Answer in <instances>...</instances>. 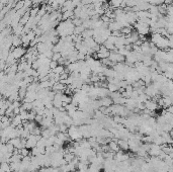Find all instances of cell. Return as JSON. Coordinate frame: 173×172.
<instances>
[{
  "instance_id": "18",
  "label": "cell",
  "mask_w": 173,
  "mask_h": 172,
  "mask_svg": "<svg viewBox=\"0 0 173 172\" xmlns=\"http://www.w3.org/2000/svg\"><path fill=\"white\" fill-rule=\"evenodd\" d=\"M167 111H168V112H170V113H172V115H173V105H172L171 106H169V107L167 108Z\"/></svg>"
},
{
  "instance_id": "16",
  "label": "cell",
  "mask_w": 173,
  "mask_h": 172,
  "mask_svg": "<svg viewBox=\"0 0 173 172\" xmlns=\"http://www.w3.org/2000/svg\"><path fill=\"white\" fill-rule=\"evenodd\" d=\"M61 58H62L61 53H54V55H53V57H52V60H53V61L58 62L60 59H61Z\"/></svg>"
},
{
  "instance_id": "3",
  "label": "cell",
  "mask_w": 173,
  "mask_h": 172,
  "mask_svg": "<svg viewBox=\"0 0 173 172\" xmlns=\"http://www.w3.org/2000/svg\"><path fill=\"white\" fill-rule=\"evenodd\" d=\"M148 153L151 157H159V155L162 153V147H161L160 145L152 143V144H151V148L148 151Z\"/></svg>"
},
{
  "instance_id": "1",
  "label": "cell",
  "mask_w": 173,
  "mask_h": 172,
  "mask_svg": "<svg viewBox=\"0 0 173 172\" xmlns=\"http://www.w3.org/2000/svg\"><path fill=\"white\" fill-rule=\"evenodd\" d=\"M68 135L72 141L79 142L80 140L83 139V134H82V132H81L80 128L77 127V126H74V125H72L71 127H69Z\"/></svg>"
},
{
  "instance_id": "5",
  "label": "cell",
  "mask_w": 173,
  "mask_h": 172,
  "mask_svg": "<svg viewBox=\"0 0 173 172\" xmlns=\"http://www.w3.org/2000/svg\"><path fill=\"white\" fill-rule=\"evenodd\" d=\"M145 105H146V108L149 110H151V111H155V110H157L158 108H159V105H158L157 100H155V99L146 101Z\"/></svg>"
},
{
  "instance_id": "2",
  "label": "cell",
  "mask_w": 173,
  "mask_h": 172,
  "mask_svg": "<svg viewBox=\"0 0 173 172\" xmlns=\"http://www.w3.org/2000/svg\"><path fill=\"white\" fill-rule=\"evenodd\" d=\"M135 28H136V31L139 33V35L142 36H147L149 33V31L151 30L150 25L148 23L144 22V21L138 20L135 25Z\"/></svg>"
},
{
  "instance_id": "13",
  "label": "cell",
  "mask_w": 173,
  "mask_h": 172,
  "mask_svg": "<svg viewBox=\"0 0 173 172\" xmlns=\"http://www.w3.org/2000/svg\"><path fill=\"white\" fill-rule=\"evenodd\" d=\"M54 73H56L58 75H61V74H63L65 71H66V68H65L64 66H62V65H58L57 68H55L54 70H52Z\"/></svg>"
},
{
  "instance_id": "12",
  "label": "cell",
  "mask_w": 173,
  "mask_h": 172,
  "mask_svg": "<svg viewBox=\"0 0 173 172\" xmlns=\"http://www.w3.org/2000/svg\"><path fill=\"white\" fill-rule=\"evenodd\" d=\"M119 148L122 150H129L130 149V145H129V141H126V140H119Z\"/></svg>"
},
{
  "instance_id": "9",
  "label": "cell",
  "mask_w": 173,
  "mask_h": 172,
  "mask_svg": "<svg viewBox=\"0 0 173 172\" xmlns=\"http://www.w3.org/2000/svg\"><path fill=\"white\" fill-rule=\"evenodd\" d=\"M82 38L83 40H87V38H93V36H94V30H91V28H87V30H85L82 33Z\"/></svg>"
},
{
  "instance_id": "17",
  "label": "cell",
  "mask_w": 173,
  "mask_h": 172,
  "mask_svg": "<svg viewBox=\"0 0 173 172\" xmlns=\"http://www.w3.org/2000/svg\"><path fill=\"white\" fill-rule=\"evenodd\" d=\"M58 65H59V64H58V62L53 61V60H52L51 63H50V69H51V70H54L55 68H57Z\"/></svg>"
},
{
  "instance_id": "14",
  "label": "cell",
  "mask_w": 173,
  "mask_h": 172,
  "mask_svg": "<svg viewBox=\"0 0 173 172\" xmlns=\"http://www.w3.org/2000/svg\"><path fill=\"white\" fill-rule=\"evenodd\" d=\"M132 26H129V28H122V30H121L122 36H125V37H128V36L131 35L132 33H133V30H132Z\"/></svg>"
},
{
  "instance_id": "4",
  "label": "cell",
  "mask_w": 173,
  "mask_h": 172,
  "mask_svg": "<svg viewBox=\"0 0 173 172\" xmlns=\"http://www.w3.org/2000/svg\"><path fill=\"white\" fill-rule=\"evenodd\" d=\"M26 52L28 51L25 50V48H23L22 46L21 47H16V48H13V50L11 51V53L13 54L14 58H15L16 60L18 59H21V58H23V56H25Z\"/></svg>"
},
{
  "instance_id": "6",
  "label": "cell",
  "mask_w": 173,
  "mask_h": 172,
  "mask_svg": "<svg viewBox=\"0 0 173 172\" xmlns=\"http://www.w3.org/2000/svg\"><path fill=\"white\" fill-rule=\"evenodd\" d=\"M109 30H111V31H115V30H122V25L121 22H119V21H117V20H112L111 22H109Z\"/></svg>"
},
{
  "instance_id": "15",
  "label": "cell",
  "mask_w": 173,
  "mask_h": 172,
  "mask_svg": "<svg viewBox=\"0 0 173 172\" xmlns=\"http://www.w3.org/2000/svg\"><path fill=\"white\" fill-rule=\"evenodd\" d=\"M19 153L22 155V157H26V156H30V150L28 149V148H23V149L19 150Z\"/></svg>"
},
{
  "instance_id": "7",
  "label": "cell",
  "mask_w": 173,
  "mask_h": 172,
  "mask_svg": "<svg viewBox=\"0 0 173 172\" xmlns=\"http://www.w3.org/2000/svg\"><path fill=\"white\" fill-rule=\"evenodd\" d=\"M22 123L23 120H21L20 115H14L13 118H11V125L13 126V127H19V126H22Z\"/></svg>"
},
{
  "instance_id": "8",
  "label": "cell",
  "mask_w": 173,
  "mask_h": 172,
  "mask_svg": "<svg viewBox=\"0 0 173 172\" xmlns=\"http://www.w3.org/2000/svg\"><path fill=\"white\" fill-rule=\"evenodd\" d=\"M109 149H110V151H112V152H119V150H121V148H119V143L117 142H115L114 141V140H111L109 143Z\"/></svg>"
},
{
  "instance_id": "19",
  "label": "cell",
  "mask_w": 173,
  "mask_h": 172,
  "mask_svg": "<svg viewBox=\"0 0 173 172\" xmlns=\"http://www.w3.org/2000/svg\"><path fill=\"white\" fill-rule=\"evenodd\" d=\"M107 172H115V171H107Z\"/></svg>"
},
{
  "instance_id": "11",
  "label": "cell",
  "mask_w": 173,
  "mask_h": 172,
  "mask_svg": "<svg viewBox=\"0 0 173 172\" xmlns=\"http://www.w3.org/2000/svg\"><path fill=\"white\" fill-rule=\"evenodd\" d=\"M107 89L110 91V92H115V91L121 90V88L119 87L117 84L114 83V82H110V83H107Z\"/></svg>"
},
{
  "instance_id": "10",
  "label": "cell",
  "mask_w": 173,
  "mask_h": 172,
  "mask_svg": "<svg viewBox=\"0 0 173 172\" xmlns=\"http://www.w3.org/2000/svg\"><path fill=\"white\" fill-rule=\"evenodd\" d=\"M21 46H22V40H21V38L17 37V36H13L12 47L16 48V47H21Z\"/></svg>"
}]
</instances>
